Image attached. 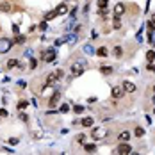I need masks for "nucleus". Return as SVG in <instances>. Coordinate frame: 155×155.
Wrapping results in <instances>:
<instances>
[{
    "label": "nucleus",
    "mask_w": 155,
    "mask_h": 155,
    "mask_svg": "<svg viewBox=\"0 0 155 155\" xmlns=\"http://www.w3.org/2000/svg\"><path fill=\"white\" fill-rule=\"evenodd\" d=\"M59 78H63V71L61 70H57V71H54V73H50L46 80H45V87H50V86H54Z\"/></svg>",
    "instance_id": "1"
},
{
    "label": "nucleus",
    "mask_w": 155,
    "mask_h": 155,
    "mask_svg": "<svg viewBox=\"0 0 155 155\" xmlns=\"http://www.w3.org/2000/svg\"><path fill=\"white\" fill-rule=\"evenodd\" d=\"M11 46H13V41L7 38L0 39V54H4V52H9L11 50Z\"/></svg>",
    "instance_id": "2"
},
{
    "label": "nucleus",
    "mask_w": 155,
    "mask_h": 155,
    "mask_svg": "<svg viewBox=\"0 0 155 155\" xmlns=\"http://www.w3.org/2000/svg\"><path fill=\"white\" fill-rule=\"evenodd\" d=\"M116 152L118 153H121V155H125V153H130L132 152V146L127 143V141H121V144L116 148Z\"/></svg>",
    "instance_id": "3"
},
{
    "label": "nucleus",
    "mask_w": 155,
    "mask_h": 155,
    "mask_svg": "<svg viewBox=\"0 0 155 155\" xmlns=\"http://www.w3.org/2000/svg\"><path fill=\"white\" fill-rule=\"evenodd\" d=\"M55 59V48H48L45 54H43V61L45 63H52Z\"/></svg>",
    "instance_id": "4"
},
{
    "label": "nucleus",
    "mask_w": 155,
    "mask_h": 155,
    "mask_svg": "<svg viewBox=\"0 0 155 155\" xmlns=\"http://www.w3.org/2000/svg\"><path fill=\"white\" fill-rule=\"evenodd\" d=\"M71 73H73V75H82V73H84V64H82V63H73V64H71Z\"/></svg>",
    "instance_id": "5"
},
{
    "label": "nucleus",
    "mask_w": 155,
    "mask_h": 155,
    "mask_svg": "<svg viewBox=\"0 0 155 155\" xmlns=\"http://www.w3.org/2000/svg\"><path fill=\"white\" fill-rule=\"evenodd\" d=\"M107 136V130H102V128H95L93 130V137L95 139H100V137H105Z\"/></svg>",
    "instance_id": "6"
},
{
    "label": "nucleus",
    "mask_w": 155,
    "mask_h": 155,
    "mask_svg": "<svg viewBox=\"0 0 155 155\" xmlns=\"http://www.w3.org/2000/svg\"><path fill=\"white\" fill-rule=\"evenodd\" d=\"M123 93H125V89H123V87H118V86H114V87H112V96H114V98H121V96H123Z\"/></svg>",
    "instance_id": "7"
},
{
    "label": "nucleus",
    "mask_w": 155,
    "mask_h": 155,
    "mask_svg": "<svg viewBox=\"0 0 155 155\" xmlns=\"http://www.w3.org/2000/svg\"><path fill=\"white\" fill-rule=\"evenodd\" d=\"M121 87H123L125 91H128V93H134V91H136V86H134L132 82H128V80H127V82H123V86H121Z\"/></svg>",
    "instance_id": "8"
},
{
    "label": "nucleus",
    "mask_w": 155,
    "mask_h": 155,
    "mask_svg": "<svg viewBox=\"0 0 155 155\" xmlns=\"http://www.w3.org/2000/svg\"><path fill=\"white\" fill-rule=\"evenodd\" d=\"M123 13H125V4H116V5H114V14H116V16H121Z\"/></svg>",
    "instance_id": "9"
},
{
    "label": "nucleus",
    "mask_w": 155,
    "mask_h": 155,
    "mask_svg": "<svg viewBox=\"0 0 155 155\" xmlns=\"http://www.w3.org/2000/svg\"><path fill=\"white\" fill-rule=\"evenodd\" d=\"M59 98H61L59 91H57V93H54V96L50 98V107H55V105H57V102H59Z\"/></svg>",
    "instance_id": "10"
},
{
    "label": "nucleus",
    "mask_w": 155,
    "mask_h": 155,
    "mask_svg": "<svg viewBox=\"0 0 155 155\" xmlns=\"http://www.w3.org/2000/svg\"><path fill=\"white\" fill-rule=\"evenodd\" d=\"M55 13H57V14H66V13H68V5H66V4H61V5L55 9Z\"/></svg>",
    "instance_id": "11"
},
{
    "label": "nucleus",
    "mask_w": 155,
    "mask_h": 155,
    "mask_svg": "<svg viewBox=\"0 0 155 155\" xmlns=\"http://www.w3.org/2000/svg\"><path fill=\"white\" fill-rule=\"evenodd\" d=\"M118 139H119V141H128V139H130V132H128V130H123V132L118 136Z\"/></svg>",
    "instance_id": "12"
},
{
    "label": "nucleus",
    "mask_w": 155,
    "mask_h": 155,
    "mask_svg": "<svg viewBox=\"0 0 155 155\" xmlns=\"http://www.w3.org/2000/svg\"><path fill=\"white\" fill-rule=\"evenodd\" d=\"M0 11L9 13V11H11V4H7V2H0Z\"/></svg>",
    "instance_id": "13"
},
{
    "label": "nucleus",
    "mask_w": 155,
    "mask_h": 155,
    "mask_svg": "<svg viewBox=\"0 0 155 155\" xmlns=\"http://www.w3.org/2000/svg\"><path fill=\"white\" fill-rule=\"evenodd\" d=\"M100 73H104V75H111V73H112V68H111V66H102V68H100Z\"/></svg>",
    "instance_id": "14"
},
{
    "label": "nucleus",
    "mask_w": 155,
    "mask_h": 155,
    "mask_svg": "<svg viewBox=\"0 0 155 155\" xmlns=\"http://www.w3.org/2000/svg\"><path fill=\"white\" fill-rule=\"evenodd\" d=\"M55 16H57V13H55V11H50V13H46V14H45V22H48V20H54Z\"/></svg>",
    "instance_id": "15"
},
{
    "label": "nucleus",
    "mask_w": 155,
    "mask_h": 155,
    "mask_svg": "<svg viewBox=\"0 0 155 155\" xmlns=\"http://www.w3.org/2000/svg\"><path fill=\"white\" fill-rule=\"evenodd\" d=\"M82 125H84V127H91V125H93V118H84V119H82Z\"/></svg>",
    "instance_id": "16"
},
{
    "label": "nucleus",
    "mask_w": 155,
    "mask_h": 155,
    "mask_svg": "<svg viewBox=\"0 0 155 155\" xmlns=\"http://www.w3.org/2000/svg\"><path fill=\"white\" fill-rule=\"evenodd\" d=\"M146 59H148L150 63L155 61V52H153V50H148V52H146Z\"/></svg>",
    "instance_id": "17"
},
{
    "label": "nucleus",
    "mask_w": 155,
    "mask_h": 155,
    "mask_svg": "<svg viewBox=\"0 0 155 155\" xmlns=\"http://www.w3.org/2000/svg\"><path fill=\"white\" fill-rule=\"evenodd\" d=\"M112 25H114V29H119L121 27V22H119V16L114 14V20H112Z\"/></svg>",
    "instance_id": "18"
},
{
    "label": "nucleus",
    "mask_w": 155,
    "mask_h": 155,
    "mask_svg": "<svg viewBox=\"0 0 155 155\" xmlns=\"http://www.w3.org/2000/svg\"><path fill=\"white\" fill-rule=\"evenodd\" d=\"M107 2L109 0H98V9H107Z\"/></svg>",
    "instance_id": "19"
},
{
    "label": "nucleus",
    "mask_w": 155,
    "mask_h": 155,
    "mask_svg": "<svg viewBox=\"0 0 155 155\" xmlns=\"http://www.w3.org/2000/svg\"><path fill=\"white\" fill-rule=\"evenodd\" d=\"M96 54H98L100 57H105V55H107V48H104V46H102V48H98V52H96Z\"/></svg>",
    "instance_id": "20"
},
{
    "label": "nucleus",
    "mask_w": 155,
    "mask_h": 155,
    "mask_svg": "<svg viewBox=\"0 0 155 155\" xmlns=\"http://www.w3.org/2000/svg\"><path fill=\"white\" fill-rule=\"evenodd\" d=\"M84 150H86V152H95L96 146H95V144H84Z\"/></svg>",
    "instance_id": "21"
},
{
    "label": "nucleus",
    "mask_w": 155,
    "mask_h": 155,
    "mask_svg": "<svg viewBox=\"0 0 155 155\" xmlns=\"http://www.w3.org/2000/svg\"><path fill=\"white\" fill-rule=\"evenodd\" d=\"M18 64H20V63H18L16 59H11V61L7 63V66H9V68H14V66H18Z\"/></svg>",
    "instance_id": "22"
},
{
    "label": "nucleus",
    "mask_w": 155,
    "mask_h": 155,
    "mask_svg": "<svg viewBox=\"0 0 155 155\" xmlns=\"http://www.w3.org/2000/svg\"><path fill=\"white\" fill-rule=\"evenodd\" d=\"M73 111H75L77 114H82V112H84V107H82V105H75V107H73Z\"/></svg>",
    "instance_id": "23"
},
{
    "label": "nucleus",
    "mask_w": 155,
    "mask_h": 155,
    "mask_svg": "<svg viewBox=\"0 0 155 155\" xmlns=\"http://www.w3.org/2000/svg\"><path fill=\"white\" fill-rule=\"evenodd\" d=\"M59 111H61V112H68V111H70V105H68V104H63Z\"/></svg>",
    "instance_id": "24"
},
{
    "label": "nucleus",
    "mask_w": 155,
    "mask_h": 155,
    "mask_svg": "<svg viewBox=\"0 0 155 155\" xmlns=\"http://www.w3.org/2000/svg\"><path fill=\"white\" fill-rule=\"evenodd\" d=\"M143 134H144V130H143L141 127H137V128H136V136H137V137H141Z\"/></svg>",
    "instance_id": "25"
},
{
    "label": "nucleus",
    "mask_w": 155,
    "mask_h": 155,
    "mask_svg": "<svg viewBox=\"0 0 155 155\" xmlns=\"http://www.w3.org/2000/svg\"><path fill=\"white\" fill-rule=\"evenodd\" d=\"M25 41V36H16V39H14V43H23Z\"/></svg>",
    "instance_id": "26"
},
{
    "label": "nucleus",
    "mask_w": 155,
    "mask_h": 155,
    "mask_svg": "<svg viewBox=\"0 0 155 155\" xmlns=\"http://www.w3.org/2000/svg\"><path fill=\"white\" fill-rule=\"evenodd\" d=\"M84 52H86V54H93V48H91L89 45H86V46H84Z\"/></svg>",
    "instance_id": "27"
},
{
    "label": "nucleus",
    "mask_w": 155,
    "mask_h": 155,
    "mask_svg": "<svg viewBox=\"0 0 155 155\" xmlns=\"http://www.w3.org/2000/svg\"><path fill=\"white\" fill-rule=\"evenodd\" d=\"M39 30H46V22H41L39 23Z\"/></svg>",
    "instance_id": "28"
},
{
    "label": "nucleus",
    "mask_w": 155,
    "mask_h": 155,
    "mask_svg": "<svg viewBox=\"0 0 155 155\" xmlns=\"http://www.w3.org/2000/svg\"><path fill=\"white\" fill-rule=\"evenodd\" d=\"M27 105H29V102H20V104H18V107H20V109H25Z\"/></svg>",
    "instance_id": "29"
},
{
    "label": "nucleus",
    "mask_w": 155,
    "mask_h": 155,
    "mask_svg": "<svg viewBox=\"0 0 155 155\" xmlns=\"http://www.w3.org/2000/svg\"><path fill=\"white\" fill-rule=\"evenodd\" d=\"M77 141H78V143H84V141H86V136H82V134H80V136L77 137Z\"/></svg>",
    "instance_id": "30"
},
{
    "label": "nucleus",
    "mask_w": 155,
    "mask_h": 155,
    "mask_svg": "<svg viewBox=\"0 0 155 155\" xmlns=\"http://www.w3.org/2000/svg\"><path fill=\"white\" fill-rule=\"evenodd\" d=\"M0 116H2V118H7V111H5V109H0Z\"/></svg>",
    "instance_id": "31"
},
{
    "label": "nucleus",
    "mask_w": 155,
    "mask_h": 155,
    "mask_svg": "<svg viewBox=\"0 0 155 155\" xmlns=\"http://www.w3.org/2000/svg\"><path fill=\"white\" fill-rule=\"evenodd\" d=\"M13 32H14V34H20V29H18V25H13Z\"/></svg>",
    "instance_id": "32"
},
{
    "label": "nucleus",
    "mask_w": 155,
    "mask_h": 155,
    "mask_svg": "<svg viewBox=\"0 0 155 155\" xmlns=\"http://www.w3.org/2000/svg\"><path fill=\"white\" fill-rule=\"evenodd\" d=\"M150 39H152V45H153V46H155V30H153V32H152V36H150Z\"/></svg>",
    "instance_id": "33"
},
{
    "label": "nucleus",
    "mask_w": 155,
    "mask_h": 155,
    "mask_svg": "<svg viewBox=\"0 0 155 155\" xmlns=\"http://www.w3.org/2000/svg\"><path fill=\"white\" fill-rule=\"evenodd\" d=\"M114 54H116V55H121V48H119V46L114 48Z\"/></svg>",
    "instance_id": "34"
},
{
    "label": "nucleus",
    "mask_w": 155,
    "mask_h": 155,
    "mask_svg": "<svg viewBox=\"0 0 155 155\" xmlns=\"http://www.w3.org/2000/svg\"><path fill=\"white\" fill-rule=\"evenodd\" d=\"M9 144H18V139H14V137H13V139H9Z\"/></svg>",
    "instance_id": "35"
},
{
    "label": "nucleus",
    "mask_w": 155,
    "mask_h": 155,
    "mask_svg": "<svg viewBox=\"0 0 155 155\" xmlns=\"http://www.w3.org/2000/svg\"><path fill=\"white\" fill-rule=\"evenodd\" d=\"M148 70H150V71H155V66H153V64H150V66H148Z\"/></svg>",
    "instance_id": "36"
},
{
    "label": "nucleus",
    "mask_w": 155,
    "mask_h": 155,
    "mask_svg": "<svg viewBox=\"0 0 155 155\" xmlns=\"http://www.w3.org/2000/svg\"><path fill=\"white\" fill-rule=\"evenodd\" d=\"M152 23H153V25H155V14H153V16H152Z\"/></svg>",
    "instance_id": "37"
},
{
    "label": "nucleus",
    "mask_w": 155,
    "mask_h": 155,
    "mask_svg": "<svg viewBox=\"0 0 155 155\" xmlns=\"http://www.w3.org/2000/svg\"><path fill=\"white\" fill-rule=\"evenodd\" d=\"M153 102H155V96H153Z\"/></svg>",
    "instance_id": "38"
},
{
    "label": "nucleus",
    "mask_w": 155,
    "mask_h": 155,
    "mask_svg": "<svg viewBox=\"0 0 155 155\" xmlns=\"http://www.w3.org/2000/svg\"><path fill=\"white\" fill-rule=\"evenodd\" d=\"M153 89H155V86H153Z\"/></svg>",
    "instance_id": "39"
}]
</instances>
